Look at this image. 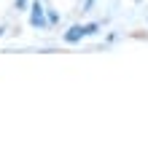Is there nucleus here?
<instances>
[{
    "instance_id": "f03ea898",
    "label": "nucleus",
    "mask_w": 148,
    "mask_h": 148,
    "mask_svg": "<svg viewBox=\"0 0 148 148\" xmlns=\"http://www.w3.org/2000/svg\"><path fill=\"white\" fill-rule=\"evenodd\" d=\"M81 38H86V27L84 24H73V27L65 32V43H78Z\"/></svg>"
},
{
    "instance_id": "39448f33",
    "label": "nucleus",
    "mask_w": 148,
    "mask_h": 148,
    "mask_svg": "<svg viewBox=\"0 0 148 148\" xmlns=\"http://www.w3.org/2000/svg\"><path fill=\"white\" fill-rule=\"evenodd\" d=\"M92 3H94V0H86V3H84V8H81V11H89V8H92Z\"/></svg>"
},
{
    "instance_id": "7ed1b4c3",
    "label": "nucleus",
    "mask_w": 148,
    "mask_h": 148,
    "mask_svg": "<svg viewBox=\"0 0 148 148\" xmlns=\"http://www.w3.org/2000/svg\"><path fill=\"white\" fill-rule=\"evenodd\" d=\"M84 27H86V35H94V32L100 30V24H97V22H92V24H84Z\"/></svg>"
},
{
    "instance_id": "20e7f679",
    "label": "nucleus",
    "mask_w": 148,
    "mask_h": 148,
    "mask_svg": "<svg viewBox=\"0 0 148 148\" xmlns=\"http://www.w3.org/2000/svg\"><path fill=\"white\" fill-rule=\"evenodd\" d=\"M27 3H30V0H16V11H24V8H27Z\"/></svg>"
},
{
    "instance_id": "f257e3e1",
    "label": "nucleus",
    "mask_w": 148,
    "mask_h": 148,
    "mask_svg": "<svg viewBox=\"0 0 148 148\" xmlns=\"http://www.w3.org/2000/svg\"><path fill=\"white\" fill-rule=\"evenodd\" d=\"M30 27H35V30H43V27H49V19H46V8H43L40 0H35V3L30 5Z\"/></svg>"
}]
</instances>
